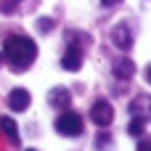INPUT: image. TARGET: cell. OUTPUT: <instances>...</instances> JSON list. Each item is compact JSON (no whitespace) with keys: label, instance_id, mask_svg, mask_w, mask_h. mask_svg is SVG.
Masks as SVG:
<instances>
[{"label":"cell","instance_id":"obj_12","mask_svg":"<svg viewBox=\"0 0 151 151\" xmlns=\"http://www.w3.org/2000/svg\"><path fill=\"white\" fill-rule=\"evenodd\" d=\"M37 29H40V32H50V29H53V19H40V21H37Z\"/></svg>","mask_w":151,"mask_h":151},{"label":"cell","instance_id":"obj_13","mask_svg":"<svg viewBox=\"0 0 151 151\" xmlns=\"http://www.w3.org/2000/svg\"><path fill=\"white\" fill-rule=\"evenodd\" d=\"M119 3H122V0H101L104 8H114V5H119Z\"/></svg>","mask_w":151,"mask_h":151},{"label":"cell","instance_id":"obj_14","mask_svg":"<svg viewBox=\"0 0 151 151\" xmlns=\"http://www.w3.org/2000/svg\"><path fill=\"white\" fill-rule=\"evenodd\" d=\"M138 151H151V143L149 141H141V143H138Z\"/></svg>","mask_w":151,"mask_h":151},{"label":"cell","instance_id":"obj_8","mask_svg":"<svg viewBox=\"0 0 151 151\" xmlns=\"http://www.w3.org/2000/svg\"><path fill=\"white\" fill-rule=\"evenodd\" d=\"M149 96H138L133 104H130V114L133 117H143V119H149Z\"/></svg>","mask_w":151,"mask_h":151},{"label":"cell","instance_id":"obj_6","mask_svg":"<svg viewBox=\"0 0 151 151\" xmlns=\"http://www.w3.org/2000/svg\"><path fill=\"white\" fill-rule=\"evenodd\" d=\"M111 40H114V45H117L119 50H127V48L133 45V35H130V27H127V24H117V27L111 29Z\"/></svg>","mask_w":151,"mask_h":151},{"label":"cell","instance_id":"obj_5","mask_svg":"<svg viewBox=\"0 0 151 151\" xmlns=\"http://www.w3.org/2000/svg\"><path fill=\"white\" fill-rule=\"evenodd\" d=\"M29 104H32L29 90H24V88H13V90H11V96H8V106H11L13 111H24V109H29Z\"/></svg>","mask_w":151,"mask_h":151},{"label":"cell","instance_id":"obj_1","mask_svg":"<svg viewBox=\"0 0 151 151\" xmlns=\"http://www.w3.org/2000/svg\"><path fill=\"white\" fill-rule=\"evenodd\" d=\"M3 56L13 64V69H27L35 58H37V45L32 37H24V35H11L3 45Z\"/></svg>","mask_w":151,"mask_h":151},{"label":"cell","instance_id":"obj_15","mask_svg":"<svg viewBox=\"0 0 151 151\" xmlns=\"http://www.w3.org/2000/svg\"><path fill=\"white\" fill-rule=\"evenodd\" d=\"M24 151H37V149H24Z\"/></svg>","mask_w":151,"mask_h":151},{"label":"cell","instance_id":"obj_4","mask_svg":"<svg viewBox=\"0 0 151 151\" xmlns=\"http://www.w3.org/2000/svg\"><path fill=\"white\" fill-rule=\"evenodd\" d=\"M61 66H64L66 72H77V69L82 66V48H80L77 42H72V45L66 48V53H64V58H61Z\"/></svg>","mask_w":151,"mask_h":151},{"label":"cell","instance_id":"obj_2","mask_svg":"<svg viewBox=\"0 0 151 151\" xmlns=\"http://www.w3.org/2000/svg\"><path fill=\"white\" fill-rule=\"evenodd\" d=\"M56 133L58 135H66V138H77L82 133V117L74 114V111H64L56 117Z\"/></svg>","mask_w":151,"mask_h":151},{"label":"cell","instance_id":"obj_9","mask_svg":"<svg viewBox=\"0 0 151 151\" xmlns=\"http://www.w3.org/2000/svg\"><path fill=\"white\" fill-rule=\"evenodd\" d=\"M114 74H117L119 80H130V77L135 74V64L127 61V58H119V61L114 64Z\"/></svg>","mask_w":151,"mask_h":151},{"label":"cell","instance_id":"obj_7","mask_svg":"<svg viewBox=\"0 0 151 151\" xmlns=\"http://www.w3.org/2000/svg\"><path fill=\"white\" fill-rule=\"evenodd\" d=\"M48 101H50L53 109H66V106L72 104V96H69L66 88H53V90L48 93Z\"/></svg>","mask_w":151,"mask_h":151},{"label":"cell","instance_id":"obj_3","mask_svg":"<svg viewBox=\"0 0 151 151\" xmlns=\"http://www.w3.org/2000/svg\"><path fill=\"white\" fill-rule=\"evenodd\" d=\"M90 119L98 125V127H109L111 119H114V109L109 101H96L93 109H90Z\"/></svg>","mask_w":151,"mask_h":151},{"label":"cell","instance_id":"obj_16","mask_svg":"<svg viewBox=\"0 0 151 151\" xmlns=\"http://www.w3.org/2000/svg\"><path fill=\"white\" fill-rule=\"evenodd\" d=\"M0 61H3V53H0Z\"/></svg>","mask_w":151,"mask_h":151},{"label":"cell","instance_id":"obj_11","mask_svg":"<svg viewBox=\"0 0 151 151\" xmlns=\"http://www.w3.org/2000/svg\"><path fill=\"white\" fill-rule=\"evenodd\" d=\"M127 133H130L133 138H141V135L146 133V119H143V117H133L130 125H127Z\"/></svg>","mask_w":151,"mask_h":151},{"label":"cell","instance_id":"obj_10","mask_svg":"<svg viewBox=\"0 0 151 151\" xmlns=\"http://www.w3.org/2000/svg\"><path fill=\"white\" fill-rule=\"evenodd\" d=\"M0 130L5 133V138H8L11 143H19V130H16V122H13L11 117H3V119H0Z\"/></svg>","mask_w":151,"mask_h":151}]
</instances>
